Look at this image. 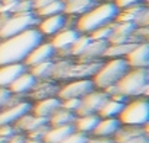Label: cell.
<instances>
[{"instance_id":"1","label":"cell","mask_w":149,"mask_h":143,"mask_svg":"<svg viewBox=\"0 0 149 143\" xmlns=\"http://www.w3.org/2000/svg\"><path fill=\"white\" fill-rule=\"evenodd\" d=\"M41 41L42 35L37 28H31L18 35L0 40V66L24 63L31 50Z\"/></svg>"},{"instance_id":"2","label":"cell","mask_w":149,"mask_h":143,"mask_svg":"<svg viewBox=\"0 0 149 143\" xmlns=\"http://www.w3.org/2000/svg\"><path fill=\"white\" fill-rule=\"evenodd\" d=\"M120 9L116 6L114 2H105V3H97L91 10L86 13L81 15L76 18L74 22V28H76L81 34H91L92 31L110 25L116 22V18L118 15Z\"/></svg>"},{"instance_id":"3","label":"cell","mask_w":149,"mask_h":143,"mask_svg":"<svg viewBox=\"0 0 149 143\" xmlns=\"http://www.w3.org/2000/svg\"><path fill=\"white\" fill-rule=\"evenodd\" d=\"M114 86H116V94H121L126 98H130V96L146 98L148 89H149V72L148 69L130 67Z\"/></svg>"},{"instance_id":"4","label":"cell","mask_w":149,"mask_h":143,"mask_svg":"<svg viewBox=\"0 0 149 143\" xmlns=\"http://www.w3.org/2000/svg\"><path fill=\"white\" fill-rule=\"evenodd\" d=\"M130 69L126 58H110L107 63H101L97 73L92 76L94 86L104 91L108 86L116 85L126 72Z\"/></svg>"},{"instance_id":"5","label":"cell","mask_w":149,"mask_h":143,"mask_svg":"<svg viewBox=\"0 0 149 143\" xmlns=\"http://www.w3.org/2000/svg\"><path fill=\"white\" fill-rule=\"evenodd\" d=\"M117 118H118L121 126L146 127L148 121H149V102H148V99L145 96H137L136 99L126 102Z\"/></svg>"},{"instance_id":"6","label":"cell","mask_w":149,"mask_h":143,"mask_svg":"<svg viewBox=\"0 0 149 143\" xmlns=\"http://www.w3.org/2000/svg\"><path fill=\"white\" fill-rule=\"evenodd\" d=\"M38 21H40V18L35 15V12L0 16V40L18 35L31 28H37Z\"/></svg>"},{"instance_id":"7","label":"cell","mask_w":149,"mask_h":143,"mask_svg":"<svg viewBox=\"0 0 149 143\" xmlns=\"http://www.w3.org/2000/svg\"><path fill=\"white\" fill-rule=\"evenodd\" d=\"M97 89L94 86L92 79H73L66 85L58 88L57 98L67 99V98H84L91 91Z\"/></svg>"},{"instance_id":"8","label":"cell","mask_w":149,"mask_h":143,"mask_svg":"<svg viewBox=\"0 0 149 143\" xmlns=\"http://www.w3.org/2000/svg\"><path fill=\"white\" fill-rule=\"evenodd\" d=\"M32 104L29 101H16L5 108L0 110V126H5V124H10L13 126L22 115L31 112Z\"/></svg>"},{"instance_id":"9","label":"cell","mask_w":149,"mask_h":143,"mask_svg":"<svg viewBox=\"0 0 149 143\" xmlns=\"http://www.w3.org/2000/svg\"><path fill=\"white\" fill-rule=\"evenodd\" d=\"M108 99V95L104 91H91L84 98H81V105L76 111V115H85V114H98L102 104Z\"/></svg>"},{"instance_id":"10","label":"cell","mask_w":149,"mask_h":143,"mask_svg":"<svg viewBox=\"0 0 149 143\" xmlns=\"http://www.w3.org/2000/svg\"><path fill=\"white\" fill-rule=\"evenodd\" d=\"M81 35V32L74 28V26H64L63 29H60L57 34H54L51 37L50 44L53 45L54 51L57 53H67L72 47V44L78 40V37Z\"/></svg>"},{"instance_id":"11","label":"cell","mask_w":149,"mask_h":143,"mask_svg":"<svg viewBox=\"0 0 149 143\" xmlns=\"http://www.w3.org/2000/svg\"><path fill=\"white\" fill-rule=\"evenodd\" d=\"M127 64L133 69H148L149 66V45L146 41L136 42L124 57Z\"/></svg>"},{"instance_id":"12","label":"cell","mask_w":149,"mask_h":143,"mask_svg":"<svg viewBox=\"0 0 149 143\" xmlns=\"http://www.w3.org/2000/svg\"><path fill=\"white\" fill-rule=\"evenodd\" d=\"M67 22V16L64 13H58V15H53V16H47V18H41V21H38L37 29L40 31V34L44 37H53L54 34H57L60 29H63L66 26Z\"/></svg>"},{"instance_id":"13","label":"cell","mask_w":149,"mask_h":143,"mask_svg":"<svg viewBox=\"0 0 149 143\" xmlns=\"http://www.w3.org/2000/svg\"><path fill=\"white\" fill-rule=\"evenodd\" d=\"M54 54H56V51H54L53 45L50 44V41H48V42L41 41L38 45H35V47L31 50V53H29V54H28V57L25 58L24 64H25L26 67H31V66L38 64V63L53 60Z\"/></svg>"},{"instance_id":"14","label":"cell","mask_w":149,"mask_h":143,"mask_svg":"<svg viewBox=\"0 0 149 143\" xmlns=\"http://www.w3.org/2000/svg\"><path fill=\"white\" fill-rule=\"evenodd\" d=\"M38 83V81L29 73V72H24L22 75H19L12 83L10 86L8 88L10 91L12 95H26V94H31V91L35 88V85Z\"/></svg>"},{"instance_id":"15","label":"cell","mask_w":149,"mask_h":143,"mask_svg":"<svg viewBox=\"0 0 149 143\" xmlns=\"http://www.w3.org/2000/svg\"><path fill=\"white\" fill-rule=\"evenodd\" d=\"M61 105V101L60 98L57 96H51V98H44V99H38L32 108H31V112L37 117H41V118H50L51 114L54 111H57Z\"/></svg>"},{"instance_id":"16","label":"cell","mask_w":149,"mask_h":143,"mask_svg":"<svg viewBox=\"0 0 149 143\" xmlns=\"http://www.w3.org/2000/svg\"><path fill=\"white\" fill-rule=\"evenodd\" d=\"M26 70H28V67L24 63L0 66V88H9L10 83Z\"/></svg>"},{"instance_id":"17","label":"cell","mask_w":149,"mask_h":143,"mask_svg":"<svg viewBox=\"0 0 149 143\" xmlns=\"http://www.w3.org/2000/svg\"><path fill=\"white\" fill-rule=\"evenodd\" d=\"M47 124H48V120H47V118H41V117L34 115L32 112H28V114L22 115V117L13 124V127H15L16 131L22 130V131L29 133V131H32V130H35V128H38V127L47 126Z\"/></svg>"},{"instance_id":"18","label":"cell","mask_w":149,"mask_h":143,"mask_svg":"<svg viewBox=\"0 0 149 143\" xmlns=\"http://www.w3.org/2000/svg\"><path fill=\"white\" fill-rule=\"evenodd\" d=\"M73 130H74L73 128V124H69V126H56V127L48 126L47 131L42 136V143H61Z\"/></svg>"},{"instance_id":"19","label":"cell","mask_w":149,"mask_h":143,"mask_svg":"<svg viewBox=\"0 0 149 143\" xmlns=\"http://www.w3.org/2000/svg\"><path fill=\"white\" fill-rule=\"evenodd\" d=\"M98 121H100V117L97 114L76 115V118L73 121V128H74V131H79L84 134H92Z\"/></svg>"},{"instance_id":"20","label":"cell","mask_w":149,"mask_h":143,"mask_svg":"<svg viewBox=\"0 0 149 143\" xmlns=\"http://www.w3.org/2000/svg\"><path fill=\"white\" fill-rule=\"evenodd\" d=\"M108 47V41H97L92 40L85 50V53L79 57V61H98L104 57V53Z\"/></svg>"},{"instance_id":"21","label":"cell","mask_w":149,"mask_h":143,"mask_svg":"<svg viewBox=\"0 0 149 143\" xmlns=\"http://www.w3.org/2000/svg\"><path fill=\"white\" fill-rule=\"evenodd\" d=\"M97 5V0H72L64 3V15L67 16H81L91 10Z\"/></svg>"},{"instance_id":"22","label":"cell","mask_w":149,"mask_h":143,"mask_svg":"<svg viewBox=\"0 0 149 143\" xmlns=\"http://www.w3.org/2000/svg\"><path fill=\"white\" fill-rule=\"evenodd\" d=\"M121 127L118 118H100L92 136H100V137H111L117 133V130Z\"/></svg>"},{"instance_id":"23","label":"cell","mask_w":149,"mask_h":143,"mask_svg":"<svg viewBox=\"0 0 149 143\" xmlns=\"http://www.w3.org/2000/svg\"><path fill=\"white\" fill-rule=\"evenodd\" d=\"M58 92V86L47 82V81H38V83L35 85V88L31 91V96L34 99H44V98H51V96H57Z\"/></svg>"},{"instance_id":"24","label":"cell","mask_w":149,"mask_h":143,"mask_svg":"<svg viewBox=\"0 0 149 143\" xmlns=\"http://www.w3.org/2000/svg\"><path fill=\"white\" fill-rule=\"evenodd\" d=\"M74 118H76V114H74V112H70V111H67V110H64V108L60 107L48 118V126H51V127H56V126H69V124H73Z\"/></svg>"},{"instance_id":"25","label":"cell","mask_w":149,"mask_h":143,"mask_svg":"<svg viewBox=\"0 0 149 143\" xmlns=\"http://www.w3.org/2000/svg\"><path fill=\"white\" fill-rule=\"evenodd\" d=\"M123 105H124L123 102H118V101H114V99L108 98L102 104V107L100 108V111H98L97 115L100 118H117L118 114L123 110Z\"/></svg>"},{"instance_id":"26","label":"cell","mask_w":149,"mask_h":143,"mask_svg":"<svg viewBox=\"0 0 149 143\" xmlns=\"http://www.w3.org/2000/svg\"><path fill=\"white\" fill-rule=\"evenodd\" d=\"M53 64H54L53 60L42 61V63H38V64H35V66H31L28 72H29V73H31L37 81H47V79L51 78Z\"/></svg>"},{"instance_id":"27","label":"cell","mask_w":149,"mask_h":143,"mask_svg":"<svg viewBox=\"0 0 149 143\" xmlns=\"http://www.w3.org/2000/svg\"><path fill=\"white\" fill-rule=\"evenodd\" d=\"M136 42H121V44H108L104 57L107 58H124L127 53L133 48Z\"/></svg>"},{"instance_id":"28","label":"cell","mask_w":149,"mask_h":143,"mask_svg":"<svg viewBox=\"0 0 149 143\" xmlns=\"http://www.w3.org/2000/svg\"><path fill=\"white\" fill-rule=\"evenodd\" d=\"M58 13H64V2L63 0H56V2H51L45 6L35 9V15L38 18H47V16H53V15H58Z\"/></svg>"},{"instance_id":"29","label":"cell","mask_w":149,"mask_h":143,"mask_svg":"<svg viewBox=\"0 0 149 143\" xmlns=\"http://www.w3.org/2000/svg\"><path fill=\"white\" fill-rule=\"evenodd\" d=\"M91 41L92 40H91V37L88 34H81L78 37V40L72 44V47L69 50V54L73 56V57H81L85 53V50L88 48V45H89Z\"/></svg>"},{"instance_id":"30","label":"cell","mask_w":149,"mask_h":143,"mask_svg":"<svg viewBox=\"0 0 149 143\" xmlns=\"http://www.w3.org/2000/svg\"><path fill=\"white\" fill-rule=\"evenodd\" d=\"M114 24V22H113ZM113 24L110 25H104L95 31H92L91 34H88L91 37V40H97V41H108L111 38V34H113Z\"/></svg>"},{"instance_id":"31","label":"cell","mask_w":149,"mask_h":143,"mask_svg":"<svg viewBox=\"0 0 149 143\" xmlns=\"http://www.w3.org/2000/svg\"><path fill=\"white\" fill-rule=\"evenodd\" d=\"M19 0H0V16L13 15Z\"/></svg>"},{"instance_id":"32","label":"cell","mask_w":149,"mask_h":143,"mask_svg":"<svg viewBox=\"0 0 149 143\" xmlns=\"http://www.w3.org/2000/svg\"><path fill=\"white\" fill-rule=\"evenodd\" d=\"M61 101V108L70 111V112H74L76 114L79 105H81V98H67V99H60Z\"/></svg>"},{"instance_id":"33","label":"cell","mask_w":149,"mask_h":143,"mask_svg":"<svg viewBox=\"0 0 149 143\" xmlns=\"http://www.w3.org/2000/svg\"><path fill=\"white\" fill-rule=\"evenodd\" d=\"M88 142V134L79 133V131H72L61 143H86Z\"/></svg>"},{"instance_id":"34","label":"cell","mask_w":149,"mask_h":143,"mask_svg":"<svg viewBox=\"0 0 149 143\" xmlns=\"http://www.w3.org/2000/svg\"><path fill=\"white\" fill-rule=\"evenodd\" d=\"M34 12V2L32 0H19L15 13H29Z\"/></svg>"},{"instance_id":"35","label":"cell","mask_w":149,"mask_h":143,"mask_svg":"<svg viewBox=\"0 0 149 143\" xmlns=\"http://www.w3.org/2000/svg\"><path fill=\"white\" fill-rule=\"evenodd\" d=\"M12 99V94L8 88H0V110L5 108L6 105L10 104Z\"/></svg>"},{"instance_id":"36","label":"cell","mask_w":149,"mask_h":143,"mask_svg":"<svg viewBox=\"0 0 149 143\" xmlns=\"http://www.w3.org/2000/svg\"><path fill=\"white\" fill-rule=\"evenodd\" d=\"M16 133L15 127L10 126V124H5V126H0V139L3 140H8L10 136H13Z\"/></svg>"},{"instance_id":"37","label":"cell","mask_w":149,"mask_h":143,"mask_svg":"<svg viewBox=\"0 0 149 143\" xmlns=\"http://www.w3.org/2000/svg\"><path fill=\"white\" fill-rule=\"evenodd\" d=\"M145 0H114V3L118 9H126L130 6H136V5H142Z\"/></svg>"},{"instance_id":"38","label":"cell","mask_w":149,"mask_h":143,"mask_svg":"<svg viewBox=\"0 0 149 143\" xmlns=\"http://www.w3.org/2000/svg\"><path fill=\"white\" fill-rule=\"evenodd\" d=\"M123 143H149V139H148V134H140V136L129 139V140H126Z\"/></svg>"},{"instance_id":"39","label":"cell","mask_w":149,"mask_h":143,"mask_svg":"<svg viewBox=\"0 0 149 143\" xmlns=\"http://www.w3.org/2000/svg\"><path fill=\"white\" fill-rule=\"evenodd\" d=\"M32 2H34V12H35V9H38L41 6H45V5H48L51 2H56V0H32Z\"/></svg>"},{"instance_id":"40","label":"cell","mask_w":149,"mask_h":143,"mask_svg":"<svg viewBox=\"0 0 149 143\" xmlns=\"http://www.w3.org/2000/svg\"><path fill=\"white\" fill-rule=\"evenodd\" d=\"M24 143H42V142H41V140H35V139H29V137H26Z\"/></svg>"},{"instance_id":"41","label":"cell","mask_w":149,"mask_h":143,"mask_svg":"<svg viewBox=\"0 0 149 143\" xmlns=\"http://www.w3.org/2000/svg\"><path fill=\"white\" fill-rule=\"evenodd\" d=\"M63 2H64V3H67V2H72V0H63Z\"/></svg>"},{"instance_id":"42","label":"cell","mask_w":149,"mask_h":143,"mask_svg":"<svg viewBox=\"0 0 149 143\" xmlns=\"http://www.w3.org/2000/svg\"><path fill=\"white\" fill-rule=\"evenodd\" d=\"M113 143H114V142H113Z\"/></svg>"}]
</instances>
